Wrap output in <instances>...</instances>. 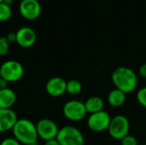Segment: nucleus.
Returning a JSON list of instances; mask_svg holds the SVG:
<instances>
[{
  "label": "nucleus",
  "instance_id": "19",
  "mask_svg": "<svg viewBox=\"0 0 146 145\" xmlns=\"http://www.w3.org/2000/svg\"><path fill=\"white\" fill-rule=\"evenodd\" d=\"M9 44L6 37H0V56H4L8 54L9 50Z\"/></svg>",
  "mask_w": 146,
  "mask_h": 145
},
{
  "label": "nucleus",
  "instance_id": "17",
  "mask_svg": "<svg viewBox=\"0 0 146 145\" xmlns=\"http://www.w3.org/2000/svg\"><path fill=\"white\" fill-rule=\"evenodd\" d=\"M12 15L11 7L4 3H0V21H7Z\"/></svg>",
  "mask_w": 146,
  "mask_h": 145
},
{
  "label": "nucleus",
  "instance_id": "13",
  "mask_svg": "<svg viewBox=\"0 0 146 145\" xmlns=\"http://www.w3.org/2000/svg\"><path fill=\"white\" fill-rule=\"evenodd\" d=\"M16 102V95L10 88L0 90V109H11Z\"/></svg>",
  "mask_w": 146,
  "mask_h": 145
},
{
  "label": "nucleus",
  "instance_id": "6",
  "mask_svg": "<svg viewBox=\"0 0 146 145\" xmlns=\"http://www.w3.org/2000/svg\"><path fill=\"white\" fill-rule=\"evenodd\" d=\"M62 113L66 119L73 122H78L85 119L87 111L85 103L79 100H69L62 108Z\"/></svg>",
  "mask_w": 146,
  "mask_h": 145
},
{
  "label": "nucleus",
  "instance_id": "10",
  "mask_svg": "<svg viewBox=\"0 0 146 145\" xmlns=\"http://www.w3.org/2000/svg\"><path fill=\"white\" fill-rule=\"evenodd\" d=\"M67 90V81L62 77H53L50 79L45 85V91L52 97L62 96Z\"/></svg>",
  "mask_w": 146,
  "mask_h": 145
},
{
  "label": "nucleus",
  "instance_id": "22",
  "mask_svg": "<svg viewBox=\"0 0 146 145\" xmlns=\"http://www.w3.org/2000/svg\"><path fill=\"white\" fill-rule=\"evenodd\" d=\"M139 74L140 75V77L146 79V62L140 65V67L139 68Z\"/></svg>",
  "mask_w": 146,
  "mask_h": 145
},
{
  "label": "nucleus",
  "instance_id": "12",
  "mask_svg": "<svg viewBox=\"0 0 146 145\" xmlns=\"http://www.w3.org/2000/svg\"><path fill=\"white\" fill-rule=\"evenodd\" d=\"M18 121L16 113L11 109H0V132L12 131Z\"/></svg>",
  "mask_w": 146,
  "mask_h": 145
},
{
  "label": "nucleus",
  "instance_id": "25",
  "mask_svg": "<svg viewBox=\"0 0 146 145\" xmlns=\"http://www.w3.org/2000/svg\"><path fill=\"white\" fill-rule=\"evenodd\" d=\"M44 145H60V144L56 140V138H55V139H51V140L45 141V143H44Z\"/></svg>",
  "mask_w": 146,
  "mask_h": 145
},
{
  "label": "nucleus",
  "instance_id": "3",
  "mask_svg": "<svg viewBox=\"0 0 146 145\" xmlns=\"http://www.w3.org/2000/svg\"><path fill=\"white\" fill-rule=\"evenodd\" d=\"M56 140L60 145H85L82 132L73 126H66L59 129Z\"/></svg>",
  "mask_w": 146,
  "mask_h": 145
},
{
  "label": "nucleus",
  "instance_id": "20",
  "mask_svg": "<svg viewBox=\"0 0 146 145\" xmlns=\"http://www.w3.org/2000/svg\"><path fill=\"white\" fill-rule=\"evenodd\" d=\"M121 145H138L137 138L133 135H127L121 140Z\"/></svg>",
  "mask_w": 146,
  "mask_h": 145
},
{
  "label": "nucleus",
  "instance_id": "11",
  "mask_svg": "<svg viewBox=\"0 0 146 145\" xmlns=\"http://www.w3.org/2000/svg\"><path fill=\"white\" fill-rule=\"evenodd\" d=\"M35 31L28 26H23L16 32V44L22 48L32 47L36 42Z\"/></svg>",
  "mask_w": 146,
  "mask_h": 145
},
{
  "label": "nucleus",
  "instance_id": "7",
  "mask_svg": "<svg viewBox=\"0 0 146 145\" xmlns=\"http://www.w3.org/2000/svg\"><path fill=\"white\" fill-rule=\"evenodd\" d=\"M111 119L107 111L102 110L98 113L91 114L87 118L86 123L91 131L94 132H103L106 130L108 131Z\"/></svg>",
  "mask_w": 146,
  "mask_h": 145
},
{
  "label": "nucleus",
  "instance_id": "24",
  "mask_svg": "<svg viewBox=\"0 0 146 145\" xmlns=\"http://www.w3.org/2000/svg\"><path fill=\"white\" fill-rule=\"evenodd\" d=\"M5 88H8V82L1 77L0 78V90L5 89Z\"/></svg>",
  "mask_w": 146,
  "mask_h": 145
},
{
  "label": "nucleus",
  "instance_id": "1",
  "mask_svg": "<svg viewBox=\"0 0 146 145\" xmlns=\"http://www.w3.org/2000/svg\"><path fill=\"white\" fill-rule=\"evenodd\" d=\"M111 79L115 89L126 94L134 91L138 86V76L136 73L127 67L115 68L112 73Z\"/></svg>",
  "mask_w": 146,
  "mask_h": 145
},
{
  "label": "nucleus",
  "instance_id": "21",
  "mask_svg": "<svg viewBox=\"0 0 146 145\" xmlns=\"http://www.w3.org/2000/svg\"><path fill=\"white\" fill-rule=\"evenodd\" d=\"M0 145H21L15 138H4L1 143Z\"/></svg>",
  "mask_w": 146,
  "mask_h": 145
},
{
  "label": "nucleus",
  "instance_id": "29",
  "mask_svg": "<svg viewBox=\"0 0 146 145\" xmlns=\"http://www.w3.org/2000/svg\"><path fill=\"white\" fill-rule=\"evenodd\" d=\"M0 78H1V73H0Z\"/></svg>",
  "mask_w": 146,
  "mask_h": 145
},
{
  "label": "nucleus",
  "instance_id": "9",
  "mask_svg": "<svg viewBox=\"0 0 146 145\" xmlns=\"http://www.w3.org/2000/svg\"><path fill=\"white\" fill-rule=\"evenodd\" d=\"M19 10L24 19L33 21L40 15L41 5L38 0H21Z\"/></svg>",
  "mask_w": 146,
  "mask_h": 145
},
{
  "label": "nucleus",
  "instance_id": "4",
  "mask_svg": "<svg viewBox=\"0 0 146 145\" xmlns=\"http://www.w3.org/2000/svg\"><path fill=\"white\" fill-rule=\"evenodd\" d=\"M130 122L127 117L123 115H117L111 119L108 132L115 140H121L129 134Z\"/></svg>",
  "mask_w": 146,
  "mask_h": 145
},
{
  "label": "nucleus",
  "instance_id": "26",
  "mask_svg": "<svg viewBox=\"0 0 146 145\" xmlns=\"http://www.w3.org/2000/svg\"><path fill=\"white\" fill-rule=\"evenodd\" d=\"M13 1L14 0H3V3H6V4H8V5H11L12 4V3H13Z\"/></svg>",
  "mask_w": 146,
  "mask_h": 145
},
{
  "label": "nucleus",
  "instance_id": "14",
  "mask_svg": "<svg viewBox=\"0 0 146 145\" xmlns=\"http://www.w3.org/2000/svg\"><path fill=\"white\" fill-rule=\"evenodd\" d=\"M107 100L111 107L120 108L126 103L127 94L118 89H114L109 93Z\"/></svg>",
  "mask_w": 146,
  "mask_h": 145
},
{
  "label": "nucleus",
  "instance_id": "28",
  "mask_svg": "<svg viewBox=\"0 0 146 145\" xmlns=\"http://www.w3.org/2000/svg\"><path fill=\"white\" fill-rule=\"evenodd\" d=\"M3 0H0V3H3Z\"/></svg>",
  "mask_w": 146,
  "mask_h": 145
},
{
  "label": "nucleus",
  "instance_id": "27",
  "mask_svg": "<svg viewBox=\"0 0 146 145\" xmlns=\"http://www.w3.org/2000/svg\"><path fill=\"white\" fill-rule=\"evenodd\" d=\"M28 145H38L37 144H28Z\"/></svg>",
  "mask_w": 146,
  "mask_h": 145
},
{
  "label": "nucleus",
  "instance_id": "15",
  "mask_svg": "<svg viewBox=\"0 0 146 145\" xmlns=\"http://www.w3.org/2000/svg\"><path fill=\"white\" fill-rule=\"evenodd\" d=\"M85 106H86L87 113L91 115V114L98 113V112L104 110V102L100 97L93 96V97H89L85 102Z\"/></svg>",
  "mask_w": 146,
  "mask_h": 145
},
{
  "label": "nucleus",
  "instance_id": "8",
  "mask_svg": "<svg viewBox=\"0 0 146 145\" xmlns=\"http://www.w3.org/2000/svg\"><path fill=\"white\" fill-rule=\"evenodd\" d=\"M37 132L38 138L44 141L56 138L59 132V128L56 122L50 119H41L36 124Z\"/></svg>",
  "mask_w": 146,
  "mask_h": 145
},
{
  "label": "nucleus",
  "instance_id": "5",
  "mask_svg": "<svg viewBox=\"0 0 146 145\" xmlns=\"http://www.w3.org/2000/svg\"><path fill=\"white\" fill-rule=\"evenodd\" d=\"M1 77L8 83L19 81L24 75V68L21 62L15 60L4 62L0 66Z\"/></svg>",
  "mask_w": 146,
  "mask_h": 145
},
{
  "label": "nucleus",
  "instance_id": "30",
  "mask_svg": "<svg viewBox=\"0 0 146 145\" xmlns=\"http://www.w3.org/2000/svg\"><path fill=\"white\" fill-rule=\"evenodd\" d=\"M143 145H146V144H143Z\"/></svg>",
  "mask_w": 146,
  "mask_h": 145
},
{
  "label": "nucleus",
  "instance_id": "23",
  "mask_svg": "<svg viewBox=\"0 0 146 145\" xmlns=\"http://www.w3.org/2000/svg\"><path fill=\"white\" fill-rule=\"evenodd\" d=\"M7 40L9 43H13V42H16V32H9L7 37H6Z\"/></svg>",
  "mask_w": 146,
  "mask_h": 145
},
{
  "label": "nucleus",
  "instance_id": "18",
  "mask_svg": "<svg viewBox=\"0 0 146 145\" xmlns=\"http://www.w3.org/2000/svg\"><path fill=\"white\" fill-rule=\"evenodd\" d=\"M136 98L138 103L146 109V86L140 88L136 94Z\"/></svg>",
  "mask_w": 146,
  "mask_h": 145
},
{
  "label": "nucleus",
  "instance_id": "2",
  "mask_svg": "<svg viewBox=\"0 0 146 145\" xmlns=\"http://www.w3.org/2000/svg\"><path fill=\"white\" fill-rule=\"evenodd\" d=\"M14 138L21 144L28 145L33 144L37 143L38 132L36 125L33 124L30 120L20 119L16 121L13 129Z\"/></svg>",
  "mask_w": 146,
  "mask_h": 145
},
{
  "label": "nucleus",
  "instance_id": "16",
  "mask_svg": "<svg viewBox=\"0 0 146 145\" xmlns=\"http://www.w3.org/2000/svg\"><path fill=\"white\" fill-rule=\"evenodd\" d=\"M82 91V85L78 79H70L67 81V90L68 92L71 96H77Z\"/></svg>",
  "mask_w": 146,
  "mask_h": 145
}]
</instances>
